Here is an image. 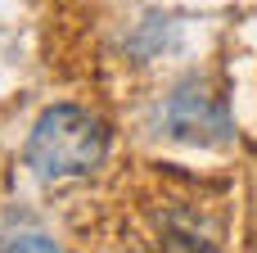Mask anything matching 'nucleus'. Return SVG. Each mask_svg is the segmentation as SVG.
Here are the masks:
<instances>
[{"label": "nucleus", "mask_w": 257, "mask_h": 253, "mask_svg": "<svg viewBox=\"0 0 257 253\" xmlns=\"http://www.w3.org/2000/svg\"><path fill=\"white\" fill-rule=\"evenodd\" d=\"M108 140L99 131V122L72 104H54L36 118L32 136H27V167L45 181H63V177H86L99 167Z\"/></svg>", "instance_id": "1"}, {"label": "nucleus", "mask_w": 257, "mask_h": 253, "mask_svg": "<svg viewBox=\"0 0 257 253\" xmlns=\"http://www.w3.org/2000/svg\"><path fill=\"white\" fill-rule=\"evenodd\" d=\"M167 253H217L203 235H190V231H167Z\"/></svg>", "instance_id": "3"}, {"label": "nucleus", "mask_w": 257, "mask_h": 253, "mask_svg": "<svg viewBox=\"0 0 257 253\" xmlns=\"http://www.w3.org/2000/svg\"><path fill=\"white\" fill-rule=\"evenodd\" d=\"M0 253H59V249H54L45 235H36V231H23V235H14V240H9Z\"/></svg>", "instance_id": "4"}, {"label": "nucleus", "mask_w": 257, "mask_h": 253, "mask_svg": "<svg viewBox=\"0 0 257 253\" xmlns=\"http://www.w3.org/2000/svg\"><path fill=\"white\" fill-rule=\"evenodd\" d=\"M167 131L172 136H185V140H226V113L212 104L208 91L199 86H185L167 100V113H163Z\"/></svg>", "instance_id": "2"}]
</instances>
